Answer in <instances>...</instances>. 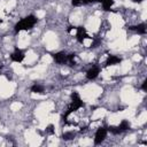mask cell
<instances>
[{
  "mask_svg": "<svg viewBox=\"0 0 147 147\" xmlns=\"http://www.w3.org/2000/svg\"><path fill=\"white\" fill-rule=\"evenodd\" d=\"M36 23H37V17L34 15H29L15 24V32L18 33L20 31L23 30H31Z\"/></svg>",
  "mask_w": 147,
  "mask_h": 147,
  "instance_id": "cell-1",
  "label": "cell"
},
{
  "mask_svg": "<svg viewBox=\"0 0 147 147\" xmlns=\"http://www.w3.org/2000/svg\"><path fill=\"white\" fill-rule=\"evenodd\" d=\"M71 105H70V107L68 108V110H67V113L62 116V119H67V117L71 114V113H74V111H76V110H78L79 108H82V107H84L85 106V103L82 101V99H80V96H79V94L77 93V92H72L71 93Z\"/></svg>",
  "mask_w": 147,
  "mask_h": 147,
  "instance_id": "cell-2",
  "label": "cell"
},
{
  "mask_svg": "<svg viewBox=\"0 0 147 147\" xmlns=\"http://www.w3.org/2000/svg\"><path fill=\"white\" fill-rule=\"evenodd\" d=\"M106 136H107V129L106 127H99L95 132V136H94V144L95 145L101 144L105 140Z\"/></svg>",
  "mask_w": 147,
  "mask_h": 147,
  "instance_id": "cell-3",
  "label": "cell"
},
{
  "mask_svg": "<svg viewBox=\"0 0 147 147\" xmlns=\"http://www.w3.org/2000/svg\"><path fill=\"white\" fill-rule=\"evenodd\" d=\"M76 30H77L76 38H77V41H78V42L83 44L86 38H91V39H92V37H90V36L86 33V30H85L84 26H76Z\"/></svg>",
  "mask_w": 147,
  "mask_h": 147,
  "instance_id": "cell-4",
  "label": "cell"
},
{
  "mask_svg": "<svg viewBox=\"0 0 147 147\" xmlns=\"http://www.w3.org/2000/svg\"><path fill=\"white\" fill-rule=\"evenodd\" d=\"M24 52L22 51V49H20V48H15V51L10 54V59H11V61H14V62H22L23 60H24Z\"/></svg>",
  "mask_w": 147,
  "mask_h": 147,
  "instance_id": "cell-5",
  "label": "cell"
},
{
  "mask_svg": "<svg viewBox=\"0 0 147 147\" xmlns=\"http://www.w3.org/2000/svg\"><path fill=\"white\" fill-rule=\"evenodd\" d=\"M53 59H54V61H55L56 63H59V64H63V63L68 62V55H67L65 53H63V52H59V53L54 54V55H53Z\"/></svg>",
  "mask_w": 147,
  "mask_h": 147,
  "instance_id": "cell-6",
  "label": "cell"
},
{
  "mask_svg": "<svg viewBox=\"0 0 147 147\" xmlns=\"http://www.w3.org/2000/svg\"><path fill=\"white\" fill-rule=\"evenodd\" d=\"M99 74H100V68H99V67H92L91 69L87 70V72H86V78L90 79V80L95 79Z\"/></svg>",
  "mask_w": 147,
  "mask_h": 147,
  "instance_id": "cell-7",
  "label": "cell"
},
{
  "mask_svg": "<svg viewBox=\"0 0 147 147\" xmlns=\"http://www.w3.org/2000/svg\"><path fill=\"white\" fill-rule=\"evenodd\" d=\"M122 62V59L116 56V55H109L107 61H106V67H109V65H115V64H118Z\"/></svg>",
  "mask_w": 147,
  "mask_h": 147,
  "instance_id": "cell-8",
  "label": "cell"
},
{
  "mask_svg": "<svg viewBox=\"0 0 147 147\" xmlns=\"http://www.w3.org/2000/svg\"><path fill=\"white\" fill-rule=\"evenodd\" d=\"M129 30H134L139 34H145L146 33V24L145 23H140L138 25H132V26H129Z\"/></svg>",
  "mask_w": 147,
  "mask_h": 147,
  "instance_id": "cell-9",
  "label": "cell"
},
{
  "mask_svg": "<svg viewBox=\"0 0 147 147\" xmlns=\"http://www.w3.org/2000/svg\"><path fill=\"white\" fill-rule=\"evenodd\" d=\"M31 92H32V93L42 94V93H45V88H44V86H41V85H37V84H34V85L31 86Z\"/></svg>",
  "mask_w": 147,
  "mask_h": 147,
  "instance_id": "cell-10",
  "label": "cell"
},
{
  "mask_svg": "<svg viewBox=\"0 0 147 147\" xmlns=\"http://www.w3.org/2000/svg\"><path fill=\"white\" fill-rule=\"evenodd\" d=\"M101 3H102V8H103V10L108 11V10H110L111 6L114 5V0H103Z\"/></svg>",
  "mask_w": 147,
  "mask_h": 147,
  "instance_id": "cell-11",
  "label": "cell"
},
{
  "mask_svg": "<svg viewBox=\"0 0 147 147\" xmlns=\"http://www.w3.org/2000/svg\"><path fill=\"white\" fill-rule=\"evenodd\" d=\"M118 129L123 132V131H126V130H129L130 129V123L126 121V119H123L122 122H121V124L118 125Z\"/></svg>",
  "mask_w": 147,
  "mask_h": 147,
  "instance_id": "cell-12",
  "label": "cell"
},
{
  "mask_svg": "<svg viewBox=\"0 0 147 147\" xmlns=\"http://www.w3.org/2000/svg\"><path fill=\"white\" fill-rule=\"evenodd\" d=\"M107 131H109V132H110V133H113V134H119V133L122 132V131L118 129V126H113V125L108 126Z\"/></svg>",
  "mask_w": 147,
  "mask_h": 147,
  "instance_id": "cell-13",
  "label": "cell"
},
{
  "mask_svg": "<svg viewBox=\"0 0 147 147\" xmlns=\"http://www.w3.org/2000/svg\"><path fill=\"white\" fill-rule=\"evenodd\" d=\"M75 132H65V133H63L62 134V139L63 140H71V139H74L75 138Z\"/></svg>",
  "mask_w": 147,
  "mask_h": 147,
  "instance_id": "cell-14",
  "label": "cell"
},
{
  "mask_svg": "<svg viewBox=\"0 0 147 147\" xmlns=\"http://www.w3.org/2000/svg\"><path fill=\"white\" fill-rule=\"evenodd\" d=\"M54 126H53V124H49L47 127H46V133L47 134H54Z\"/></svg>",
  "mask_w": 147,
  "mask_h": 147,
  "instance_id": "cell-15",
  "label": "cell"
},
{
  "mask_svg": "<svg viewBox=\"0 0 147 147\" xmlns=\"http://www.w3.org/2000/svg\"><path fill=\"white\" fill-rule=\"evenodd\" d=\"M75 56H76V54H75V53H71V54H69V55H68V61L70 62V65L75 64V61H74Z\"/></svg>",
  "mask_w": 147,
  "mask_h": 147,
  "instance_id": "cell-16",
  "label": "cell"
},
{
  "mask_svg": "<svg viewBox=\"0 0 147 147\" xmlns=\"http://www.w3.org/2000/svg\"><path fill=\"white\" fill-rule=\"evenodd\" d=\"M71 3L74 7H78L82 5V0H71Z\"/></svg>",
  "mask_w": 147,
  "mask_h": 147,
  "instance_id": "cell-17",
  "label": "cell"
},
{
  "mask_svg": "<svg viewBox=\"0 0 147 147\" xmlns=\"http://www.w3.org/2000/svg\"><path fill=\"white\" fill-rule=\"evenodd\" d=\"M141 88H142L144 91H146V90H147V80H144V82H142V85H141Z\"/></svg>",
  "mask_w": 147,
  "mask_h": 147,
  "instance_id": "cell-18",
  "label": "cell"
},
{
  "mask_svg": "<svg viewBox=\"0 0 147 147\" xmlns=\"http://www.w3.org/2000/svg\"><path fill=\"white\" fill-rule=\"evenodd\" d=\"M92 2H95V0H82V3H85V5H88Z\"/></svg>",
  "mask_w": 147,
  "mask_h": 147,
  "instance_id": "cell-19",
  "label": "cell"
},
{
  "mask_svg": "<svg viewBox=\"0 0 147 147\" xmlns=\"http://www.w3.org/2000/svg\"><path fill=\"white\" fill-rule=\"evenodd\" d=\"M134 3H140V2H142V0H132Z\"/></svg>",
  "mask_w": 147,
  "mask_h": 147,
  "instance_id": "cell-20",
  "label": "cell"
}]
</instances>
